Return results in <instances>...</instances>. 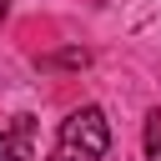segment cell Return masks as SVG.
Masks as SVG:
<instances>
[{"label":"cell","mask_w":161,"mask_h":161,"mask_svg":"<svg viewBox=\"0 0 161 161\" xmlns=\"http://www.w3.org/2000/svg\"><path fill=\"white\" fill-rule=\"evenodd\" d=\"M111 151V126L101 106H80L60 121V141L50 151V161H101Z\"/></svg>","instance_id":"obj_1"},{"label":"cell","mask_w":161,"mask_h":161,"mask_svg":"<svg viewBox=\"0 0 161 161\" xmlns=\"http://www.w3.org/2000/svg\"><path fill=\"white\" fill-rule=\"evenodd\" d=\"M30 116L0 121V161H30Z\"/></svg>","instance_id":"obj_2"},{"label":"cell","mask_w":161,"mask_h":161,"mask_svg":"<svg viewBox=\"0 0 161 161\" xmlns=\"http://www.w3.org/2000/svg\"><path fill=\"white\" fill-rule=\"evenodd\" d=\"M146 161H161V111L146 116Z\"/></svg>","instance_id":"obj_3"},{"label":"cell","mask_w":161,"mask_h":161,"mask_svg":"<svg viewBox=\"0 0 161 161\" xmlns=\"http://www.w3.org/2000/svg\"><path fill=\"white\" fill-rule=\"evenodd\" d=\"M5 15H10V0H0V25H5Z\"/></svg>","instance_id":"obj_4"}]
</instances>
